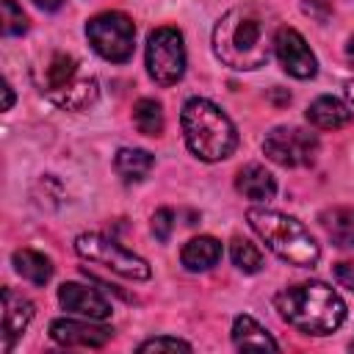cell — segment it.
<instances>
[{"instance_id": "obj_14", "label": "cell", "mask_w": 354, "mask_h": 354, "mask_svg": "<svg viewBox=\"0 0 354 354\" xmlns=\"http://www.w3.org/2000/svg\"><path fill=\"white\" fill-rule=\"evenodd\" d=\"M235 188H238L246 199L268 202V199H274V194H277V180H274V174H271L266 166L249 163V166H243V169L238 171Z\"/></svg>"}, {"instance_id": "obj_16", "label": "cell", "mask_w": 354, "mask_h": 354, "mask_svg": "<svg viewBox=\"0 0 354 354\" xmlns=\"http://www.w3.org/2000/svg\"><path fill=\"white\" fill-rule=\"evenodd\" d=\"M180 260L188 271H207L213 268L218 260H221V243L210 235H199V238H191L183 252H180Z\"/></svg>"}, {"instance_id": "obj_8", "label": "cell", "mask_w": 354, "mask_h": 354, "mask_svg": "<svg viewBox=\"0 0 354 354\" xmlns=\"http://www.w3.org/2000/svg\"><path fill=\"white\" fill-rule=\"evenodd\" d=\"M147 72L160 86H174L185 72V47L177 28H158L147 39Z\"/></svg>"}, {"instance_id": "obj_21", "label": "cell", "mask_w": 354, "mask_h": 354, "mask_svg": "<svg viewBox=\"0 0 354 354\" xmlns=\"http://www.w3.org/2000/svg\"><path fill=\"white\" fill-rule=\"evenodd\" d=\"M133 122L138 133L144 136H160L163 133V108L155 100H138L133 108Z\"/></svg>"}, {"instance_id": "obj_13", "label": "cell", "mask_w": 354, "mask_h": 354, "mask_svg": "<svg viewBox=\"0 0 354 354\" xmlns=\"http://www.w3.org/2000/svg\"><path fill=\"white\" fill-rule=\"evenodd\" d=\"M33 301L17 293L14 288H3V351H11L14 340L25 332L33 318Z\"/></svg>"}, {"instance_id": "obj_22", "label": "cell", "mask_w": 354, "mask_h": 354, "mask_svg": "<svg viewBox=\"0 0 354 354\" xmlns=\"http://www.w3.org/2000/svg\"><path fill=\"white\" fill-rule=\"evenodd\" d=\"M230 254H232V263L243 271V274H254L263 268V252L246 241V238H232V246H230Z\"/></svg>"}, {"instance_id": "obj_12", "label": "cell", "mask_w": 354, "mask_h": 354, "mask_svg": "<svg viewBox=\"0 0 354 354\" xmlns=\"http://www.w3.org/2000/svg\"><path fill=\"white\" fill-rule=\"evenodd\" d=\"M58 301L64 310L86 315L91 321H105L111 315V301L102 293H97L94 288H86L77 282H64L58 288Z\"/></svg>"}, {"instance_id": "obj_26", "label": "cell", "mask_w": 354, "mask_h": 354, "mask_svg": "<svg viewBox=\"0 0 354 354\" xmlns=\"http://www.w3.org/2000/svg\"><path fill=\"white\" fill-rule=\"evenodd\" d=\"M335 279H337L343 288L354 290V260H343V263H337V266H335Z\"/></svg>"}, {"instance_id": "obj_4", "label": "cell", "mask_w": 354, "mask_h": 354, "mask_svg": "<svg viewBox=\"0 0 354 354\" xmlns=\"http://www.w3.org/2000/svg\"><path fill=\"white\" fill-rule=\"evenodd\" d=\"M246 221L266 241V246L285 263L301 266V268H313L318 263L321 249L299 218L268 210V207H249Z\"/></svg>"}, {"instance_id": "obj_28", "label": "cell", "mask_w": 354, "mask_h": 354, "mask_svg": "<svg viewBox=\"0 0 354 354\" xmlns=\"http://www.w3.org/2000/svg\"><path fill=\"white\" fill-rule=\"evenodd\" d=\"M39 8H44V11H55V8H61V3L64 0H33Z\"/></svg>"}, {"instance_id": "obj_19", "label": "cell", "mask_w": 354, "mask_h": 354, "mask_svg": "<svg viewBox=\"0 0 354 354\" xmlns=\"http://www.w3.org/2000/svg\"><path fill=\"white\" fill-rule=\"evenodd\" d=\"M14 268L19 277H25L33 285H44L53 277L50 257H44L41 252H33V249H17L14 252Z\"/></svg>"}, {"instance_id": "obj_32", "label": "cell", "mask_w": 354, "mask_h": 354, "mask_svg": "<svg viewBox=\"0 0 354 354\" xmlns=\"http://www.w3.org/2000/svg\"><path fill=\"white\" fill-rule=\"evenodd\" d=\"M351 351H354V343H351Z\"/></svg>"}, {"instance_id": "obj_31", "label": "cell", "mask_w": 354, "mask_h": 354, "mask_svg": "<svg viewBox=\"0 0 354 354\" xmlns=\"http://www.w3.org/2000/svg\"><path fill=\"white\" fill-rule=\"evenodd\" d=\"M346 94H348V100L354 102V80H348V83H346Z\"/></svg>"}, {"instance_id": "obj_17", "label": "cell", "mask_w": 354, "mask_h": 354, "mask_svg": "<svg viewBox=\"0 0 354 354\" xmlns=\"http://www.w3.org/2000/svg\"><path fill=\"white\" fill-rule=\"evenodd\" d=\"M232 343L235 348H271L277 351L279 343L252 318V315H238L232 324Z\"/></svg>"}, {"instance_id": "obj_25", "label": "cell", "mask_w": 354, "mask_h": 354, "mask_svg": "<svg viewBox=\"0 0 354 354\" xmlns=\"http://www.w3.org/2000/svg\"><path fill=\"white\" fill-rule=\"evenodd\" d=\"M138 351H191V346L180 337H149L138 346Z\"/></svg>"}, {"instance_id": "obj_30", "label": "cell", "mask_w": 354, "mask_h": 354, "mask_svg": "<svg viewBox=\"0 0 354 354\" xmlns=\"http://www.w3.org/2000/svg\"><path fill=\"white\" fill-rule=\"evenodd\" d=\"M346 55H348V61L354 64V36H351V41H348V47H346Z\"/></svg>"}, {"instance_id": "obj_5", "label": "cell", "mask_w": 354, "mask_h": 354, "mask_svg": "<svg viewBox=\"0 0 354 354\" xmlns=\"http://www.w3.org/2000/svg\"><path fill=\"white\" fill-rule=\"evenodd\" d=\"M39 86L50 102H55L58 108H66V111H86L88 105H94V100L100 94L97 77L88 75L83 69V64L69 53H55L44 64Z\"/></svg>"}, {"instance_id": "obj_1", "label": "cell", "mask_w": 354, "mask_h": 354, "mask_svg": "<svg viewBox=\"0 0 354 354\" xmlns=\"http://www.w3.org/2000/svg\"><path fill=\"white\" fill-rule=\"evenodd\" d=\"M277 19L266 6L246 3L230 8L213 28V53L232 69H260L274 47Z\"/></svg>"}, {"instance_id": "obj_15", "label": "cell", "mask_w": 354, "mask_h": 354, "mask_svg": "<svg viewBox=\"0 0 354 354\" xmlns=\"http://www.w3.org/2000/svg\"><path fill=\"white\" fill-rule=\"evenodd\" d=\"M307 122L321 127V130H337V127L351 122V111L337 97H318L307 108Z\"/></svg>"}, {"instance_id": "obj_9", "label": "cell", "mask_w": 354, "mask_h": 354, "mask_svg": "<svg viewBox=\"0 0 354 354\" xmlns=\"http://www.w3.org/2000/svg\"><path fill=\"white\" fill-rule=\"evenodd\" d=\"M263 152L285 169L310 166L318 155V136L304 127H274L263 141Z\"/></svg>"}, {"instance_id": "obj_6", "label": "cell", "mask_w": 354, "mask_h": 354, "mask_svg": "<svg viewBox=\"0 0 354 354\" xmlns=\"http://www.w3.org/2000/svg\"><path fill=\"white\" fill-rule=\"evenodd\" d=\"M86 36L94 53L113 64L130 61L133 47H136V25L122 11H102L91 17L86 22Z\"/></svg>"}, {"instance_id": "obj_10", "label": "cell", "mask_w": 354, "mask_h": 354, "mask_svg": "<svg viewBox=\"0 0 354 354\" xmlns=\"http://www.w3.org/2000/svg\"><path fill=\"white\" fill-rule=\"evenodd\" d=\"M274 53L282 64V69L299 80H307V77H315L318 72V61L310 50V44L304 41V36L288 25H279L277 28V36H274Z\"/></svg>"}, {"instance_id": "obj_27", "label": "cell", "mask_w": 354, "mask_h": 354, "mask_svg": "<svg viewBox=\"0 0 354 354\" xmlns=\"http://www.w3.org/2000/svg\"><path fill=\"white\" fill-rule=\"evenodd\" d=\"M304 11L315 19H326L332 14V3L329 0H304Z\"/></svg>"}, {"instance_id": "obj_29", "label": "cell", "mask_w": 354, "mask_h": 354, "mask_svg": "<svg viewBox=\"0 0 354 354\" xmlns=\"http://www.w3.org/2000/svg\"><path fill=\"white\" fill-rule=\"evenodd\" d=\"M3 97H6V100H3V111H8V108L14 105V94H11V86H8V83H3Z\"/></svg>"}, {"instance_id": "obj_18", "label": "cell", "mask_w": 354, "mask_h": 354, "mask_svg": "<svg viewBox=\"0 0 354 354\" xmlns=\"http://www.w3.org/2000/svg\"><path fill=\"white\" fill-rule=\"evenodd\" d=\"M113 166H116V171H119V177L124 183H141L152 171L155 158L147 149H130V147H124V149L116 152Z\"/></svg>"}, {"instance_id": "obj_2", "label": "cell", "mask_w": 354, "mask_h": 354, "mask_svg": "<svg viewBox=\"0 0 354 354\" xmlns=\"http://www.w3.org/2000/svg\"><path fill=\"white\" fill-rule=\"evenodd\" d=\"M277 313L304 335H329L346 321L343 299L324 282H301L285 288L274 299Z\"/></svg>"}, {"instance_id": "obj_20", "label": "cell", "mask_w": 354, "mask_h": 354, "mask_svg": "<svg viewBox=\"0 0 354 354\" xmlns=\"http://www.w3.org/2000/svg\"><path fill=\"white\" fill-rule=\"evenodd\" d=\"M324 230L337 246H354V207H335L324 213Z\"/></svg>"}, {"instance_id": "obj_11", "label": "cell", "mask_w": 354, "mask_h": 354, "mask_svg": "<svg viewBox=\"0 0 354 354\" xmlns=\"http://www.w3.org/2000/svg\"><path fill=\"white\" fill-rule=\"evenodd\" d=\"M50 337L58 346H72V348H102L111 337L113 329L102 324H83V321H69L58 318L50 324Z\"/></svg>"}, {"instance_id": "obj_23", "label": "cell", "mask_w": 354, "mask_h": 354, "mask_svg": "<svg viewBox=\"0 0 354 354\" xmlns=\"http://www.w3.org/2000/svg\"><path fill=\"white\" fill-rule=\"evenodd\" d=\"M28 30V17L14 0H3V33L6 36H19Z\"/></svg>"}, {"instance_id": "obj_7", "label": "cell", "mask_w": 354, "mask_h": 354, "mask_svg": "<svg viewBox=\"0 0 354 354\" xmlns=\"http://www.w3.org/2000/svg\"><path fill=\"white\" fill-rule=\"evenodd\" d=\"M75 252H77L83 260L100 263V266H105L108 271H113V274H119V277H124V279L144 282V279H149V274H152L144 257L133 254L130 249H124L122 243H116L113 238L100 235V232H83V235H77Z\"/></svg>"}, {"instance_id": "obj_3", "label": "cell", "mask_w": 354, "mask_h": 354, "mask_svg": "<svg viewBox=\"0 0 354 354\" xmlns=\"http://www.w3.org/2000/svg\"><path fill=\"white\" fill-rule=\"evenodd\" d=\"M180 124H183V136H185L188 149L199 160H207V163L224 160L238 147L235 124L230 122V116L218 105H213L205 97H191L183 105Z\"/></svg>"}, {"instance_id": "obj_24", "label": "cell", "mask_w": 354, "mask_h": 354, "mask_svg": "<svg viewBox=\"0 0 354 354\" xmlns=\"http://www.w3.org/2000/svg\"><path fill=\"white\" fill-rule=\"evenodd\" d=\"M171 230H174V210H169V207L155 210V216H152V235L160 243H166L171 238Z\"/></svg>"}]
</instances>
